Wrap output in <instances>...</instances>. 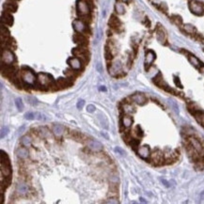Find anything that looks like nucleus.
<instances>
[{
    "instance_id": "9d476101",
    "label": "nucleus",
    "mask_w": 204,
    "mask_h": 204,
    "mask_svg": "<svg viewBox=\"0 0 204 204\" xmlns=\"http://www.w3.org/2000/svg\"><path fill=\"white\" fill-rule=\"evenodd\" d=\"M188 143L193 147V148L197 150V152L201 154L203 152V147L201 145V142L198 141V139H197V138H195L194 136H189L188 138Z\"/></svg>"
},
{
    "instance_id": "2eb2a0df",
    "label": "nucleus",
    "mask_w": 204,
    "mask_h": 204,
    "mask_svg": "<svg viewBox=\"0 0 204 204\" xmlns=\"http://www.w3.org/2000/svg\"><path fill=\"white\" fill-rule=\"evenodd\" d=\"M121 72V64L120 61H115L109 67V73L113 76L118 75Z\"/></svg>"
},
{
    "instance_id": "6ab92c4d",
    "label": "nucleus",
    "mask_w": 204,
    "mask_h": 204,
    "mask_svg": "<svg viewBox=\"0 0 204 204\" xmlns=\"http://www.w3.org/2000/svg\"><path fill=\"white\" fill-rule=\"evenodd\" d=\"M52 132L56 137H60L65 132V128L63 125L61 124H55L52 128Z\"/></svg>"
},
{
    "instance_id": "58836bf2",
    "label": "nucleus",
    "mask_w": 204,
    "mask_h": 204,
    "mask_svg": "<svg viewBox=\"0 0 204 204\" xmlns=\"http://www.w3.org/2000/svg\"><path fill=\"white\" fill-rule=\"evenodd\" d=\"M134 134H136L138 136H143V132H142V130H141V128L139 127V126H136V129L134 130Z\"/></svg>"
},
{
    "instance_id": "de8ad7c7",
    "label": "nucleus",
    "mask_w": 204,
    "mask_h": 204,
    "mask_svg": "<svg viewBox=\"0 0 204 204\" xmlns=\"http://www.w3.org/2000/svg\"><path fill=\"white\" fill-rule=\"evenodd\" d=\"M201 72L202 74H204V65H202V66L201 67Z\"/></svg>"
},
{
    "instance_id": "e433bc0d",
    "label": "nucleus",
    "mask_w": 204,
    "mask_h": 204,
    "mask_svg": "<svg viewBox=\"0 0 204 204\" xmlns=\"http://www.w3.org/2000/svg\"><path fill=\"white\" fill-rule=\"evenodd\" d=\"M24 118L26 120H36V113L33 112H30V113H26L24 115Z\"/></svg>"
},
{
    "instance_id": "0eeeda50",
    "label": "nucleus",
    "mask_w": 204,
    "mask_h": 204,
    "mask_svg": "<svg viewBox=\"0 0 204 204\" xmlns=\"http://www.w3.org/2000/svg\"><path fill=\"white\" fill-rule=\"evenodd\" d=\"M150 161L153 165L155 166H160L163 164V162H165V156L161 150H154L152 153H150Z\"/></svg>"
},
{
    "instance_id": "8fccbe9b",
    "label": "nucleus",
    "mask_w": 204,
    "mask_h": 204,
    "mask_svg": "<svg viewBox=\"0 0 204 204\" xmlns=\"http://www.w3.org/2000/svg\"><path fill=\"white\" fill-rule=\"evenodd\" d=\"M100 89H101V91H107V88H105L104 87H102V88H100Z\"/></svg>"
},
{
    "instance_id": "412c9836",
    "label": "nucleus",
    "mask_w": 204,
    "mask_h": 204,
    "mask_svg": "<svg viewBox=\"0 0 204 204\" xmlns=\"http://www.w3.org/2000/svg\"><path fill=\"white\" fill-rule=\"evenodd\" d=\"M109 26H111L113 29L118 30V28L121 26V23L120 20L118 19V17H116L115 15H112L111 18L109 20Z\"/></svg>"
},
{
    "instance_id": "7c9ffc66",
    "label": "nucleus",
    "mask_w": 204,
    "mask_h": 204,
    "mask_svg": "<svg viewBox=\"0 0 204 204\" xmlns=\"http://www.w3.org/2000/svg\"><path fill=\"white\" fill-rule=\"evenodd\" d=\"M39 134L40 137H42V138H46L50 136V132H49V130L46 127H40L39 129Z\"/></svg>"
},
{
    "instance_id": "72a5a7b5",
    "label": "nucleus",
    "mask_w": 204,
    "mask_h": 204,
    "mask_svg": "<svg viewBox=\"0 0 204 204\" xmlns=\"http://www.w3.org/2000/svg\"><path fill=\"white\" fill-rule=\"evenodd\" d=\"M104 56H105V58L107 59H112L113 58V55H112V52H111V49L109 47H105V52H104Z\"/></svg>"
},
{
    "instance_id": "c03bdc74",
    "label": "nucleus",
    "mask_w": 204,
    "mask_h": 204,
    "mask_svg": "<svg viewBox=\"0 0 204 204\" xmlns=\"http://www.w3.org/2000/svg\"><path fill=\"white\" fill-rule=\"evenodd\" d=\"M179 78H177V77H175V79H174V81H175V83H176V85L178 86L179 85V87L180 88H182V85H181V83H180V81L178 80Z\"/></svg>"
},
{
    "instance_id": "f3484780",
    "label": "nucleus",
    "mask_w": 204,
    "mask_h": 204,
    "mask_svg": "<svg viewBox=\"0 0 204 204\" xmlns=\"http://www.w3.org/2000/svg\"><path fill=\"white\" fill-rule=\"evenodd\" d=\"M88 147L93 152H100V150H103V145H102L99 141L93 140V139H89L87 143Z\"/></svg>"
},
{
    "instance_id": "393cba45",
    "label": "nucleus",
    "mask_w": 204,
    "mask_h": 204,
    "mask_svg": "<svg viewBox=\"0 0 204 204\" xmlns=\"http://www.w3.org/2000/svg\"><path fill=\"white\" fill-rule=\"evenodd\" d=\"M11 174V169H10V166H7V165H3L1 164V176L4 177H9Z\"/></svg>"
},
{
    "instance_id": "aec40b11",
    "label": "nucleus",
    "mask_w": 204,
    "mask_h": 204,
    "mask_svg": "<svg viewBox=\"0 0 204 204\" xmlns=\"http://www.w3.org/2000/svg\"><path fill=\"white\" fill-rule=\"evenodd\" d=\"M16 192L20 195H26L28 192V185L24 182H18L16 185Z\"/></svg>"
},
{
    "instance_id": "09e8293b",
    "label": "nucleus",
    "mask_w": 204,
    "mask_h": 204,
    "mask_svg": "<svg viewBox=\"0 0 204 204\" xmlns=\"http://www.w3.org/2000/svg\"><path fill=\"white\" fill-rule=\"evenodd\" d=\"M120 2H123V3H129L131 0H120Z\"/></svg>"
},
{
    "instance_id": "ea45409f",
    "label": "nucleus",
    "mask_w": 204,
    "mask_h": 204,
    "mask_svg": "<svg viewBox=\"0 0 204 204\" xmlns=\"http://www.w3.org/2000/svg\"><path fill=\"white\" fill-rule=\"evenodd\" d=\"M8 132H9V128H8V127H3L1 129V138H3L4 136H6Z\"/></svg>"
},
{
    "instance_id": "f704fd0d",
    "label": "nucleus",
    "mask_w": 204,
    "mask_h": 204,
    "mask_svg": "<svg viewBox=\"0 0 204 204\" xmlns=\"http://www.w3.org/2000/svg\"><path fill=\"white\" fill-rule=\"evenodd\" d=\"M15 104H16V107H17V109L20 110V111H22L24 109V104L20 98H17V99L15 100Z\"/></svg>"
},
{
    "instance_id": "c85d7f7f",
    "label": "nucleus",
    "mask_w": 204,
    "mask_h": 204,
    "mask_svg": "<svg viewBox=\"0 0 204 204\" xmlns=\"http://www.w3.org/2000/svg\"><path fill=\"white\" fill-rule=\"evenodd\" d=\"M69 86V82L67 79H64V78H58V81H56V87L58 88H67Z\"/></svg>"
},
{
    "instance_id": "a18cd8bd",
    "label": "nucleus",
    "mask_w": 204,
    "mask_h": 204,
    "mask_svg": "<svg viewBox=\"0 0 204 204\" xmlns=\"http://www.w3.org/2000/svg\"><path fill=\"white\" fill-rule=\"evenodd\" d=\"M115 150H116V152H119L121 154V155H123V154H124L123 150H120V148H116V149H115Z\"/></svg>"
},
{
    "instance_id": "37998d69",
    "label": "nucleus",
    "mask_w": 204,
    "mask_h": 204,
    "mask_svg": "<svg viewBox=\"0 0 204 204\" xmlns=\"http://www.w3.org/2000/svg\"><path fill=\"white\" fill-rule=\"evenodd\" d=\"M64 73H65V74H66L67 76H69V77H72V76H73V72H72V70H69V69H68V70H66V71L64 72Z\"/></svg>"
},
{
    "instance_id": "4c0bfd02",
    "label": "nucleus",
    "mask_w": 204,
    "mask_h": 204,
    "mask_svg": "<svg viewBox=\"0 0 204 204\" xmlns=\"http://www.w3.org/2000/svg\"><path fill=\"white\" fill-rule=\"evenodd\" d=\"M124 111L126 113H132L134 111V107H132L131 104H125V107H124Z\"/></svg>"
},
{
    "instance_id": "39448f33",
    "label": "nucleus",
    "mask_w": 204,
    "mask_h": 204,
    "mask_svg": "<svg viewBox=\"0 0 204 204\" xmlns=\"http://www.w3.org/2000/svg\"><path fill=\"white\" fill-rule=\"evenodd\" d=\"M38 82L42 87H51L54 80L51 75L47 74V73H39L38 74Z\"/></svg>"
},
{
    "instance_id": "b1692460",
    "label": "nucleus",
    "mask_w": 204,
    "mask_h": 204,
    "mask_svg": "<svg viewBox=\"0 0 204 204\" xmlns=\"http://www.w3.org/2000/svg\"><path fill=\"white\" fill-rule=\"evenodd\" d=\"M182 29L185 32H186L187 34H190V35H194V34H196V32H197L196 27L194 26H192V24H183Z\"/></svg>"
},
{
    "instance_id": "bb28decb",
    "label": "nucleus",
    "mask_w": 204,
    "mask_h": 204,
    "mask_svg": "<svg viewBox=\"0 0 204 204\" xmlns=\"http://www.w3.org/2000/svg\"><path fill=\"white\" fill-rule=\"evenodd\" d=\"M21 144L26 147V148H28V147H30L31 144H32V139L31 137L29 136H22L21 138Z\"/></svg>"
},
{
    "instance_id": "79ce46f5",
    "label": "nucleus",
    "mask_w": 204,
    "mask_h": 204,
    "mask_svg": "<svg viewBox=\"0 0 204 204\" xmlns=\"http://www.w3.org/2000/svg\"><path fill=\"white\" fill-rule=\"evenodd\" d=\"M84 104H85V101L84 100H79L78 103H77L76 107L78 109H82L84 107Z\"/></svg>"
},
{
    "instance_id": "9b49d317",
    "label": "nucleus",
    "mask_w": 204,
    "mask_h": 204,
    "mask_svg": "<svg viewBox=\"0 0 204 204\" xmlns=\"http://www.w3.org/2000/svg\"><path fill=\"white\" fill-rule=\"evenodd\" d=\"M156 39L161 44H165L166 42V34L165 29L161 26H159L156 29Z\"/></svg>"
},
{
    "instance_id": "423d86ee",
    "label": "nucleus",
    "mask_w": 204,
    "mask_h": 204,
    "mask_svg": "<svg viewBox=\"0 0 204 204\" xmlns=\"http://www.w3.org/2000/svg\"><path fill=\"white\" fill-rule=\"evenodd\" d=\"M2 63L5 65H10L15 61V56L12 53V51L9 50V49H5L2 51V56H1Z\"/></svg>"
},
{
    "instance_id": "4be33fe9",
    "label": "nucleus",
    "mask_w": 204,
    "mask_h": 204,
    "mask_svg": "<svg viewBox=\"0 0 204 204\" xmlns=\"http://www.w3.org/2000/svg\"><path fill=\"white\" fill-rule=\"evenodd\" d=\"M188 60L189 62L193 65L194 67L196 68H201V61H199V59L197 58V56H195L194 55H188Z\"/></svg>"
},
{
    "instance_id": "cd10ccee",
    "label": "nucleus",
    "mask_w": 204,
    "mask_h": 204,
    "mask_svg": "<svg viewBox=\"0 0 204 204\" xmlns=\"http://www.w3.org/2000/svg\"><path fill=\"white\" fill-rule=\"evenodd\" d=\"M16 154H17V156L19 158L21 159H26L28 157V152L26 148H20L17 150V152H16Z\"/></svg>"
},
{
    "instance_id": "a211bd4d",
    "label": "nucleus",
    "mask_w": 204,
    "mask_h": 204,
    "mask_svg": "<svg viewBox=\"0 0 204 204\" xmlns=\"http://www.w3.org/2000/svg\"><path fill=\"white\" fill-rule=\"evenodd\" d=\"M131 99H132V101L134 102V103H136L137 104H140V105L146 104V102H147L145 95L141 94V93H136V94H134L131 97Z\"/></svg>"
},
{
    "instance_id": "c9c22d12",
    "label": "nucleus",
    "mask_w": 204,
    "mask_h": 204,
    "mask_svg": "<svg viewBox=\"0 0 204 204\" xmlns=\"http://www.w3.org/2000/svg\"><path fill=\"white\" fill-rule=\"evenodd\" d=\"M172 20L173 22L178 24V26H181V24H182V19L181 18V16H178V15H174L172 17Z\"/></svg>"
},
{
    "instance_id": "f257e3e1",
    "label": "nucleus",
    "mask_w": 204,
    "mask_h": 204,
    "mask_svg": "<svg viewBox=\"0 0 204 204\" xmlns=\"http://www.w3.org/2000/svg\"><path fill=\"white\" fill-rule=\"evenodd\" d=\"M21 78L24 81V83L27 85H34L36 82V76L34 72L30 69L24 67L21 70Z\"/></svg>"
},
{
    "instance_id": "4468645a",
    "label": "nucleus",
    "mask_w": 204,
    "mask_h": 204,
    "mask_svg": "<svg viewBox=\"0 0 204 204\" xmlns=\"http://www.w3.org/2000/svg\"><path fill=\"white\" fill-rule=\"evenodd\" d=\"M155 58H156L155 53H154L153 51L150 50L146 53V55H145V68H146V70L153 63Z\"/></svg>"
},
{
    "instance_id": "f8f14e48",
    "label": "nucleus",
    "mask_w": 204,
    "mask_h": 204,
    "mask_svg": "<svg viewBox=\"0 0 204 204\" xmlns=\"http://www.w3.org/2000/svg\"><path fill=\"white\" fill-rule=\"evenodd\" d=\"M136 152L142 159H149L150 157V150L148 146L139 147V148L136 150Z\"/></svg>"
},
{
    "instance_id": "20e7f679",
    "label": "nucleus",
    "mask_w": 204,
    "mask_h": 204,
    "mask_svg": "<svg viewBox=\"0 0 204 204\" xmlns=\"http://www.w3.org/2000/svg\"><path fill=\"white\" fill-rule=\"evenodd\" d=\"M72 53L73 56H76V58H79L81 60L87 61L88 59V52L85 48V46H78L73 48Z\"/></svg>"
},
{
    "instance_id": "ddd939ff",
    "label": "nucleus",
    "mask_w": 204,
    "mask_h": 204,
    "mask_svg": "<svg viewBox=\"0 0 204 204\" xmlns=\"http://www.w3.org/2000/svg\"><path fill=\"white\" fill-rule=\"evenodd\" d=\"M1 22H2L3 24H5V26H11L12 24H13V17H12V15L10 13L9 11H5V12H3V13H2Z\"/></svg>"
},
{
    "instance_id": "c756f323",
    "label": "nucleus",
    "mask_w": 204,
    "mask_h": 204,
    "mask_svg": "<svg viewBox=\"0 0 204 204\" xmlns=\"http://www.w3.org/2000/svg\"><path fill=\"white\" fill-rule=\"evenodd\" d=\"M115 10H116V12L118 14L121 15L125 12V8L120 2H118V3H116V5H115Z\"/></svg>"
},
{
    "instance_id": "f03ea898",
    "label": "nucleus",
    "mask_w": 204,
    "mask_h": 204,
    "mask_svg": "<svg viewBox=\"0 0 204 204\" xmlns=\"http://www.w3.org/2000/svg\"><path fill=\"white\" fill-rule=\"evenodd\" d=\"M76 11H77V14L81 16V17L89 15L91 8L88 6V3L86 1V0H78V1L76 2Z\"/></svg>"
},
{
    "instance_id": "a19ab883",
    "label": "nucleus",
    "mask_w": 204,
    "mask_h": 204,
    "mask_svg": "<svg viewBox=\"0 0 204 204\" xmlns=\"http://www.w3.org/2000/svg\"><path fill=\"white\" fill-rule=\"evenodd\" d=\"M95 107L93 104H88V107H87V111L89 112V113H92V112H94L95 111Z\"/></svg>"
},
{
    "instance_id": "7ed1b4c3",
    "label": "nucleus",
    "mask_w": 204,
    "mask_h": 204,
    "mask_svg": "<svg viewBox=\"0 0 204 204\" xmlns=\"http://www.w3.org/2000/svg\"><path fill=\"white\" fill-rule=\"evenodd\" d=\"M188 6H189L190 11L192 12L193 14L198 15V16H201L204 14V7L201 3L195 1V0H191L188 4Z\"/></svg>"
},
{
    "instance_id": "2f4dec72",
    "label": "nucleus",
    "mask_w": 204,
    "mask_h": 204,
    "mask_svg": "<svg viewBox=\"0 0 204 204\" xmlns=\"http://www.w3.org/2000/svg\"><path fill=\"white\" fill-rule=\"evenodd\" d=\"M9 37H10V31L8 30V28L2 24V26H1V38H2V40H4V38H5V40H7Z\"/></svg>"
},
{
    "instance_id": "3c124183",
    "label": "nucleus",
    "mask_w": 204,
    "mask_h": 204,
    "mask_svg": "<svg viewBox=\"0 0 204 204\" xmlns=\"http://www.w3.org/2000/svg\"><path fill=\"white\" fill-rule=\"evenodd\" d=\"M201 45H202V50L204 51V40L202 42V44H201Z\"/></svg>"
},
{
    "instance_id": "a878e982",
    "label": "nucleus",
    "mask_w": 204,
    "mask_h": 204,
    "mask_svg": "<svg viewBox=\"0 0 204 204\" xmlns=\"http://www.w3.org/2000/svg\"><path fill=\"white\" fill-rule=\"evenodd\" d=\"M4 8L7 11L10 12H15L17 10V5L14 2H7L5 5H4Z\"/></svg>"
},
{
    "instance_id": "dca6fc26",
    "label": "nucleus",
    "mask_w": 204,
    "mask_h": 204,
    "mask_svg": "<svg viewBox=\"0 0 204 204\" xmlns=\"http://www.w3.org/2000/svg\"><path fill=\"white\" fill-rule=\"evenodd\" d=\"M73 42L79 46H86L88 44V39L82 33H78L73 36Z\"/></svg>"
},
{
    "instance_id": "1a4fd4ad",
    "label": "nucleus",
    "mask_w": 204,
    "mask_h": 204,
    "mask_svg": "<svg viewBox=\"0 0 204 204\" xmlns=\"http://www.w3.org/2000/svg\"><path fill=\"white\" fill-rule=\"evenodd\" d=\"M68 64L70 65V67L72 69V70L75 71H79L82 69V61L79 58H70L68 59Z\"/></svg>"
},
{
    "instance_id": "49530a36",
    "label": "nucleus",
    "mask_w": 204,
    "mask_h": 204,
    "mask_svg": "<svg viewBox=\"0 0 204 204\" xmlns=\"http://www.w3.org/2000/svg\"><path fill=\"white\" fill-rule=\"evenodd\" d=\"M114 198H111V201H107V203H119V201H118V199H116V201H113Z\"/></svg>"
},
{
    "instance_id": "473e14b6",
    "label": "nucleus",
    "mask_w": 204,
    "mask_h": 204,
    "mask_svg": "<svg viewBox=\"0 0 204 204\" xmlns=\"http://www.w3.org/2000/svg\"><path fill=\"white\" fill-rule=\"evenodd\" d=\"M1 164L3 165H7V166H10V159L8 157L7 153L4 152L3 150H1Z\"/></svg>"
},
{
    "instance_id": "6e6552de",
    "label": "nucleus",
    "mask_w": 204,
    "mask_h": 204,
    "mask_svg": "<svg viewBox=\"0 0 204 204\" xmlns=\"http://www.w3.org/2000/svg\"><path fill=\"white\" fill-rule=\"evenodd\" d=\"M72 26L73 29H74L77 33H86L87 32V24L84 23L83 20H79V19H75L74 21L72 22Z\"/></svg>"
},
{
    "instance_id": "5701e85b",
    "label": "nucleus",
    "mask_w": 204,
    "mask_h": 204,
    "mask_svg": "<svg viewBox=\"0 0 204 204\" xmlns=\"http://www.w3.org/2000/svg\"><path fill=\"white\" fill-rule=\"evenodd\" d=\"M121 124L124 128H130L133 124V119L130 116H124L121 119Z\"/></svg>"
}]
</instances>
